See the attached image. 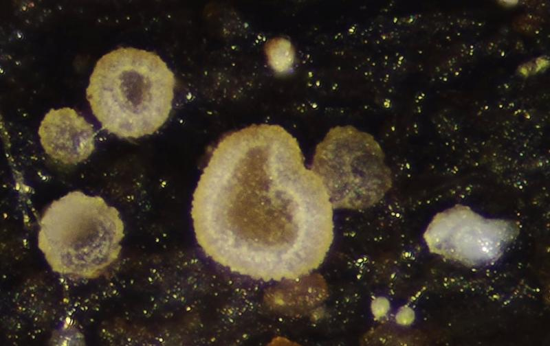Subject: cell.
<instances>
[{"mask_svg": "<svg viewBox=\"0 0 550 346\" xmlns=\"http://www.w3.org/2000/svg\"><path fill=\"white\" fill-rule=\"evenodd\" d=\"M312 170L333 207L360 208L378 201L391 185L379 143L350 126L331 128L317 146Z\"/></svg>", "mask_w": 550, "mask_h": 346, "instance_id": "obj_4", "label": "cell"}, {"mask_svg": "<svg viewBox=\"0 0 550 346\" xmlns=\"http://www.w3.org/2000/svg\"><path fill=\"white\" fill-rule=\"evenodd\" d=\"M123 237L115 207L100 196L74 191L45 209L38 244L54 270L91 277L117 260Z\"/></svg>", "mask_w": 550, "mask_h": 346, "instance_id": "obj_3", "label": "cell"}, {"mask_svg": "<svg viewBox=\"0 0 550 346\" xmlns=\"http://www.w3.org/2000/svg\"><path fill=\"white\" fill-rule=\"evenodd\" d=\"M176 80L157 54L120 47L97 62L86 96L103 129L121 138L152 135L169 117Z\"/></svg>", "mask_w": 550, "mask_h": 346, "instance_id": "obj_2", "label": "cell"}, {"mask_svg": "<svg viewBox=\"0 0 550 346\" xmlns=\"http://www.w3.org/2000/svg\"><path fill=\"white\" fill-rule=\"evenodd\" d=\"M510 223L486 219L465 207H455L437 214L425 239L430 249L465 261H483L497 256L513 238Z\"/></svg>", "mask_w": 550, "mask_h": 346, "instance_id": "obj_5", "label": "cell"}, {"mask_svg": "<svg viewBox=\"0 0 550 346\" xmlns=\"http://www.w3.org/2000/svg\"><path fill=\"white\" fill-rule=\"evenodd\" d=\"M38 135L45 152L65 165L86 160L95 149L93 126L69 107L51 109L41 122Z\"/></svg>", "mask_w": 550, "mask_h": 346, "instance_id": "obj_6", "label": "cell"}, {"mask_svg": "<svg viewBox=\"0 0 550 346\" xmlns=\"http://www.w3.org/2000/svg\"><path fill=\"white\" fill-rule=\"evenodd\" d=\"M197 241L220 265L254 279H295L317 268L333 239V205L296 139L276 124L226 135L195 188Z\"/></svg>", "mask_w": 550, "mask_h": 346, "instance_id": "obj_1", "label": "cell"}]
</instances>
